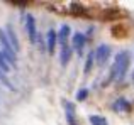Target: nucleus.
<instances>
[{
	"label": "nucleus",
	"mask_w": 134,
	"mask_h": 125,
	"mask_svg": "<svg viewBox=\"0 0 134 125\" xmlns=\"http://www.w3.org/2000/svg\"><path fill=\"white\" fill-rule=\"evenodd\" d=\"M90 123L92 125H109L107 118H105V117H102V115H92L90 117Z\"/></svg>",
	"instance_id": "obj_12"
},
{
	"label": "nucleus",
	"mask_w": 134,
	"mask_h": 125,
	"mask_svg": "<svg viewBox=\"0 0 134 125\" xmlns=\"http://www.w3.org/2000/svg\"><path fill=\"white\" fill-rule=\"evenodd\" d=\"M71 53H73V49L70 47V44H68V46H63V47H61V64H63V66L68 64L70 58H71Z\"/></svg>",
	"instance_id": "obj_11"
},
{
	"label": "nucleus",
	"mask_w": 134,
	"mask_h": 125,
	"mask_svg": "<svg viewBox=\"0 0 134 125\" xmlns=\"http://www.w3.org/2000/svg\"><path fill=\"white\" fill-rule=\"evenodd\" d=\"M127 66H129V53L127 51H122V53L117 54L114 64L110 68V74H109V79L115 83H121L126 76V71H127Z\"/></svg>",
	"instance_id": "obj_2"
},
{
	"label": "nucleus",
	"mask_w": 134,
	"mask_h": 125,
	"mask_svg": "<svg viewBox=\"0 0 134 125\" xmlns=\"http://www.w3.org/2000/svg\"><path fill=\"white\" fill-rule=\"evenodd\" d=\"M85 41H87V37L83 36V34H75V36H73L71 44H73V47L76 49V53H78L80 56H83V47H85Z\"/></svg>",
	"instance_id": "obj_7"
},
{
	"label": "nucleus",
	"mask_w": 134,
	"mask_h": 125,
	"mask_svg": "<svg viewBox=\"0 0 134 125\" xmlns=\"http://www.w3.org/2000/svg\"><path fill=\"white\" fill-rule=\"evenodd\" d=\"M56 32L54 30H48V53L53 54L54 53V46H56Z\"/></svg>",
	"instance_id": "obj_10"
},
{
	"label": "nucleus",
	"mask_w": 134,
	"mask_h": 125,
	"mask_svg": "<svg viewBox=\"0 0 134 125\" xmlns=\"http://www.w3.org/2000/svg\"><path fill=\"white\" fill-rule=\"evenodd\" d=\"M93 58H95V54H93V53H90V54H88V58H87V66H85V73H90V68H92V61H93Z\"/></svg>",
	"instance_id": "obj_14"
},
{
	"label": "nucleus",
	"mask_w": 134,
	"mask_h": 125,
	"mask_svg": "<svg viewBox=\"0 0 134 125\" xmlns=\"http://www.w3.org/2000/svg\"><path fill=\"white\" fill-rule=\"evenodd\" d=\"M68 36H70V27L63 26L61 29H59V32H58V41H59V44H61V47L68 46Z\"/></svg>",
	"instance_id": "obj_9"
},
{
	"label": "nucleus",
	"mask_w": 134,
	"mask_h": 125,
	"mask_svg": "<svg viewBox=\"0 0 134 125\" xmlns=\"http://www.w3.org/2000/svg\"><path fill=\"white\" fill-rule=\"evenodd\" d=\"M65 112H66V120L70 125H78V118L75 113V105L71 102H65Z\"/></svg>",
	"instance_id": "obj_5"
},
{
	"label": "nucleus",
	"mask_w": 134,
	"mask_h": 125,
	"mask_svg": "<svg viewBox=\"0 0 134 125\" xmlns=\"http://www.w3.org/2000/svg\"><path fill=\"white\" fill-rule=\"evenodd\" d=\"M87 96H88V90H87V88L80 90V91L76 93V100H78V102H83V100H85Z\"/></svg>",
	"instance_id": "obj_13"
},
{
	"label": "nucleus",
	"mask_w": 134,
	"mask_h": 125,
	"mask_svg": "<svg viewBox=\"0 0 134 125\" xmlns=\"http://www.w3.org/2000/svg\"><path fill=\"white\" fill-rule=\"evenodd\" d=\"M132 78H134V76H132Z\"/></svg>",
	"instance_id": "obj_15"
},
{
	"label": "nucleus",
	"mask_w": 134,
	"mask_h": 125,
	"mask_svg": "<svg viewBox=\"0 0 134 125\" xmlns=\"http://www.w3.org/2000/svg\"><path fill=\"white\" fill-rule=\"evenodd\" d=\"M26 30H27V36H29L31 42L36 44L37 42V30H36V20H34L32 15H26Z\"/></svg>",
	"instance_id": "obj_4"
},
{
	"label": "nucleus",
	"mask_w": 134,
	"mask_h": 125,
	"mask_svg": "<svg viewBox=\"0 0 134 125\" xmlns=\"http://www.w3.org/2000/svg\"><path fill=\"white\" fill-rule=\"evenodd\" d=\"M112 108H114L115 112H119V113H129L132 107H131V103H129L126 98H117L114 102V105H112Z\"/></svg>",
	"instance_id": "obj_6"
},
{
	"label": "nucleus",
	"mask_w": 134,
	"mask_h": 125,
	"mask_svg": "<svg viewBox=\"0 0 134 125\" xmlns=\"http://www.w3.org/2000/svg\"><path fill=\"white\" fill-rule=\"evenodd\" d=\"M15 51L12 49L9 39H7L5 30L0 29V68L3 69V73H10V68L15 66Z\"/></svg>",
	"instance_id": "obj_1"
},
{
	"label": "nucleus",
	"mask_w": 134,
	"mask_h": 125,
	"mask_svg": "<svg viewBox=\"0 0 134 125\" xmlns=\"http://www.w3.org/2000/svg\"><path fill=\"white\" fill-rule=\"evenodd\" d=\"M5 32H7V39H9V42H10V46H12V49H14V51H19V41H17V36H15V32L12 30V27L7 26Z\"/></svg>",
	"instance_id": "obj_8"
},
{
	"label": "nucleus",
	"mask_w": 134,
	"mask_h": 125,
	"mask_svg": "<svg viewBox=\"0 0 134 125\" xmlns=\"http://www.w3.org/2000/svg\"><path fill=\"white\" fill-rule=\"evenodd\" d=\"M93 54H95V61H97V64L104 66L105 63H107V59L110 58V46H107V44H100Z\"/></svg>",
	"instance_id": "obj_3"
}]
</instances>
